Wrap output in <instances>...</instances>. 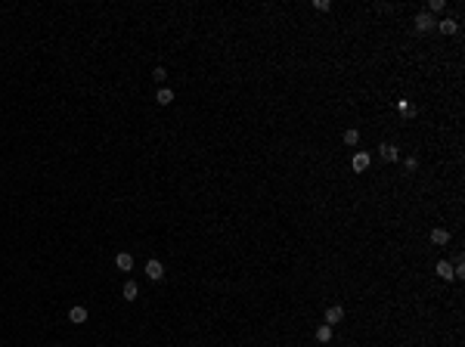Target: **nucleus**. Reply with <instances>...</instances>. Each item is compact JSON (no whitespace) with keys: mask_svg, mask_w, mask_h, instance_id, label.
Listing matches in <instances>:
<instances>
[{"mask_svg":"<svg viewBox=\"0 0 465 347\" xmlns=\"http://www.w3.org/2000/svg\"><path fill=\"white\" fill-rule=\"evenodd\" d=\"M416 31H419V35L434 31V16H431V13H419V16H416Z\"/></svg>","mask_w":465,"mask_h":347,"instance_id":"obj_1","label":"nucleus"},{"mask_svg":"<svg viewBox=\"0 0 465 347\" xmlns=\"http://www.w3.org/2000/svg\"><path fill=\"white\" fill-rule=\"evenodd\" d=\"M434 28L441 31V35H459V22L450 19V16H446V19H441V22H434Z\"/></svg>","mask_w":465,"mask_h":347,"instance_id":"obj_2","label":"nucleus"},{"mask_svg":"<svg viewBox=\"0 0 465 347\" xmlns=\"http://www.w3.org/2000/svg\"><path fill=\"white\" fill-rule=\"evenodd\" d=\"M378 155H382V162H397V158H400V149H397L394 143H382V146H378Z\"/></svg>","mask_w":465,"mask_h":347,"instance_id":"obj_3","label":"nucleus"},{"mask_svg":"<svg viewBox=\"0 0 465 347\" xmlns=\"http://www.w3.org/2000/svg\"><path fill=\"white\" fill-rule=\"evenodd\" d=\"M146 276L152 279V282H158V279L165 276V267H162V260H155V257H152V260H146Z\"/></svg>","mask_w":465,"mask_h":347,"instance_id":"obj_4","label":"nucleus"},{"mask_svg":"<svg viewBox=\"0 0 465 347\" xmlns=\"http://www.w3.org/2000/svg\"><path fill=\"white\" fill-rule=\"evenodd\" d=\"M115 267L124 270V273H130V270H133V255H130V251H118V255H115Z\"/></svg>","mask_w":465,"mask_h":347,"instance_id":"obj_5","label":"nucleus"},{"mask_svg":"<svg viewBox=\"0 0 465 347\" xmlns=\"http://www.w3.org/2000/svg\"><path fill=\"white\" fill-rule=\"evenodd\" d=\"M344 319V307L341 304H332V307L326 310V326H335V323H341Z\"/></svg>","mask_w":465,"mask_h":347,"instance_id":"obj_6","label":"nucleus"},{"mask_svg":"<svg viewBox=\"0 0 465 347\" xmlns=\"http://www.w3.org/2000/svg\"><path fill=\"white\" fill-rule=\"evenodd\" d=\"M69 323H74V326L87 323V307H81V304H74V307L69 310Z\"/></svg>","mask_w":465,"mask_h":347,"instance_id":"obj_7","label":"nucleus"},{"mask_svg":"<svg viewBox=\"0 0 465 347\" xmlns=\"http://www.w3.org/2000/svg\"><path fill=\"white\" fill-rule=\"evenodd\" d=\"M351 167H353L357 174H363V171L369 167V155H366V152H357V155L351 158Z\"/></svg>","mask_w":465,"mask_h":347,"instance_id":"obj_8","label":"nucleus"},{"mask_svg":"<svg viewBox=\"0 0 465 347\" xmlns=\"http://www.w3.org/2000/svg\"><path fill=\"white\" fill-rule=\"evenodd\" d=\"M434 273H437V276H441V279H444V282H450V279H453V264H450V260H437V267H434Z\"/></svg>","mask_w":465,"mask_h":347,"instance_id":"obj_9","label":"nucleus"},{"mask_svg":"<svg viewBox=\"0 0 465 347\" xmlns=\"http://www.w3.org/2000/svg\"><path fill=\"white\" fill-rule=\"evenodd\" d=\"M446 242H450V230H444V226L431 230V245H446Z\"/></svg>","mask_w":465,"mask_h":347,"instance_id":"obj_10","label":"nucleus"},{"mask_svg":"<svg viewBox=\"0 0 465 347\" xmlns=\"http://www.w3.org/2000/svg\"><path fill=\"white\" fill-rule=\"evenodd\" d=\"M121 294H124V301H137V294H140V285L133 282V279H128V282H124V289H121Z\"/></svg>","mask_w":465,"mask_h":347,"instance_id":"obj_11","label":"nucleus"},{"mask_svg":"<svg viewBox=\"0 0 465 347\" xmlns=\"http://www.w3.org/2000/svg\"><path fill=\"white\" fill-rule=\"evenodd\" d=\"M155 103H158V106H171V103H174V90H171V87H162V90L155 93Z\"/></svg>","mask_w":465,"mask_h":347,"instance_id":"obj_12","label":"nucleus"},{"mask_svg":"<svg viewBox=\"0 0 465 347\" xmlns=\"http://www.w3.org/2000/svg\"><path fill=\"white\" fill-rule=\"evenodd\" d=\"M316 341H319V344H329V341H332V326H326V323L316 326Z\"/></svg>","mask_w":465,"mask_h":347,"instance_id":"obj_13","label":"nucleus"},{"mask_svg":"<svg viewBox=\"0 0 465 347\" xmlns=\"http://www.w3.org/2000/svg\"><path fill=\"white\" fill-rule=\"evenodd\" d=\"M341 140H344V146H357V143H360V130L357 128H348Z\"/></svg>","mask_w":465,"mask_h":347,"instance_id":"obj_14","label":"nucleus"},{"mask_svg":"<svg viewBox=\"0 0 465 347\" xmlns=\"http://www.w3.org/2000/svg\"><path fill=\"white\" fill-rule=\"evenodd\" d=\"M152 81H158V84L167 81V69H165V65H155V69H152Z\"/></svg>","mask_w":465,"mask_h":347,"instance_id":"obj_15","label":"nucleus"},{"mask_svg":"<svg viewBox=\"0 0 465 347\" xmlns=\"http://www.w3.org/2000/svg\"><path fill=\"white\" fill-rule=\"evenodd\" d=\"M397 112H400V115H407V118H409V115H412V106L407 103V99H397Z\"/></svg>","mask_w":465,"mask_h":347,"instance_id":"obj_16","label":"nucleus"},{"mask_svg":"<svg viewBox=\"0 0 465 347\" xmlns=\"http://www.w3.org/2000/svg\"><path fill=\"white\" fill-rule=\"evenodd\" d=\"M428 10H431V13H444V10H446V0H431Z\"/></svg>","mask_w":465,"mask_h":347,"instance_id":"obj_17","label":"nucleus"},{"mask_svg":"<svg viewBox=\"0 0 465 347\" xmlns=\"http://www.w3.org/2000/svg\"><path fill=\"white\" fill-rule=\"evenodd\" d=\"M314 10H319V13H329V10H332V3H329V0H314Z\"/></svg>","mask_w":465,"mask_h":347,"instance_id":"obj_18","label":"nucleus"},{"mask_svg":"<svg viewBox=\"0 0 465 347\" xmlns=\"http://www.w3.org/2000/svg\"><path fill=\"white\" fill-rule=\"evenodd\" d=\"M403 167H407V171H416V167H419V158H416V155H409L407 162H403Z\"/></svg>","mask_w":465,"mask_h":347,"instance_id":"obj_19","label":"nucleus"},{"mask_svg":"<svg viewBox=\"0 0 465 347\" xmlns=\"http://www.w3.org/2000/svg\"><path fill=\"white\" fill-rule=\"evenodd\" d=\"M53 347H62V344H53Z\"/></svg>","mask_w":465,"mask_h":347,"instance_id":"obj_20","label":"nucleus"}]
</instances>
